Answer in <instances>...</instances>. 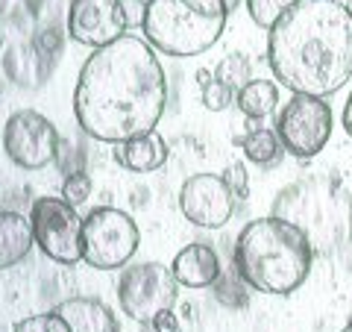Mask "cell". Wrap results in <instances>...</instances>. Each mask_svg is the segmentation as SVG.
<instances>
[{
  "label": "cell",
  "mask_w": 352,
  "mask_h": 332,
  "mask_svg": "<svg viewBox=\"0 0 352 332\" xmlns=\"http://www.w3.org/2000/svg\"><path fill=\"white\" fill-rule=\"evenodd\" d=\"M168 101L156 48L147 39L120 36L85 59L74 88V115L82 132L106 145L156 132Z\"/></svg>",
  "instance_id": "obj_1"
},
{
  "label": "cell",
  "mask_w": 352,
  "mask_h": 332,
  "mask_svg": "<svg viewBox=\"0 0 352 332\" xmlns=\"http://www.w3.org/2000/svg\"><path fill=\"white\" fill-rule=\"evenodd\" d=\"M267 36V62L294 94L329 97L352 76V15L340 0H296Z\"/></svg>",
  "instance_id": "obj_2"
},
{
  "label": "cell",
  "mask_w": 352,
  "mask_h": 332,
  "mask_svg": "<svg viewBox=\"0 0 352 332\" xmlns=\"http://www.w3.org/2000/svg\"><path fill=\"white\" fill-rule=\"evenodd\" d=\"M314 247L308 232L288 218H258L238 232L235 268L241 282L261 294H291L308 280Z\"/></svg>",
  "instance_id": "obj_3"
},
{
  "label": "cell",
  "mask_w": 352,
  "mask_h": 332,
  "mask_svg": "<svg viewBox=\"0 0 352 332\" xmlns=\"http://www.w3.org/2000/svg\"><path fill=\"white\" fill-rule=\"evenodd\" d=\"M226 0H147L144 39L168 56H200L226 30Z\"/></svg>",
  "instance_id": "obj_4"
},
{
  "label": "cell",
  "mask_w": 352,
  "mask_h": 332,
  "mask_svg": "<svg viewBox=\"0 0 352 332\" xmlns=\"http://www.w3.org/2000/svg\"><path fill=\"white\" fill-rule=\"evenodd\" d=\"M138 245L135 220L115 206H97L82 218V262L97 271L126 268Z\"/></svg>",
  "instance_id": "obj_5"
},
{
  "label": "cell",
  "mask_w": 352,
  "mask_h": 332,
  "mask_svg": "<svg viewBox=\"0 0 352 332\" xmlns=\"http://www.w3.org/2000/svg\"><path fill=\"white\" fill-rule=\"evenodd\" d=\"M176 297H179V282L173 276V268L162 262L126 264L118 280L120 309L138 324H153L162 312L176 306Z\"/></svg>",
  "instance_id": "obj_6"
},
{
  "label": "cell",
  "mask_w": 352,
  "mask_h": 332,
  "mask_svg": "<svg viewBox=\"0 0 352 332\" xmlns=\"http://www.w3.org/2000/svg\"><path fill=\"white\" fill-rule=\"evenodd\" d=\"M36 245L56 264L82 262V215L65 197H38L30 209Z\"/></svg>",
  "instance_id": "obj_7"
},
{
  "label": "cell",
  "mask_w": 352,
  "mask_h": 332,
  "mask_svg": "<svg viewBox=\"0 0 352 332\" xmlns=\"http://www.w3.org/2000/svg\"><path fill=\"white\" fill-rule=\"evenodd\" d=\"M276 136L291 156L296 159L317 156L326 147V141L332 138V109H329L326 97L294 94L291 103L279 115Z\"/></svg>",
  "instance_id": "obj_8"
},
{
  "label": "cell",
  "mask_w": 352,
  "mask_h": 332,
  "mask_svg": "<svg viewBox=\"0 0 352 332\" xmlns=\"http://www.w3.org/2000/svg\"><path fill=\"white\" fill-rule=\"evenodd\" d=\"M3 150L12 165L24 171H41L56 159L59 132L47 118L36 109H21L3 124Z\"/></svg>",
  "instance_id": "obj_9"
},
{
  "label": "cell",
  "mask_w": 352,
  "mask_h": 332,
  "mask_svg": "<svg viewBox=\"0 0 352 332\" xmlns=\"http://www.w3.org/2000/svg\"><path fill=\"white\" fill-rule=\"evenodd\" d=\"M179 212L203 229L223 227L235 212V197L226 188L223 176L194 174L179 191Z\"/></svg>",
  "instance_id": "obj_10"
},
{
  "label": "cell",
  "mask_w": 352,
  "mask_h": 332,
  "mask_svg": "<svg viewBox=\"0 0 352 332\" xmlns=\"http://www.w3.org/2000/svg\"><path fill=\"white\" fill-rule=\"evenodd\" d=\"M126 30L129 24L120 0H71L68 32L74 41L88 48H106L126 36Z\"/></svg>",
  "instance_id": "obj_11"
},
{
  "label": "cell",
  "mask_w": 352,
  "mask_h": 332,
  "mask_svg": "<svg viewBox=\"0 0 352 332\" xmlns=\"http://www.w3.org/2000/svg\"><path fill=\"white\" fill-rule=\"evenodd\" d=\"M173 276L182 289H208L220 280V259L208 245H188L176 253Z\"/></svg>",
  "instance_id": "obj_12"
},
{
  "label": "cell",
  "mask_w": 352,
  "mask_h": 332,
  "mask_svg": "<svg viewBox=\"0 0 352 332\" xmlns=\"http://www.w3.org/2000/svg\"><path fill=\"white\" fill-rule=\"evenodd\" d=\"M71 332H118V320L112 309L94 297H74L56 306Z\"/></svg>",
  "instance_id": "obj_13"
},
{
  "label": "cell",
  "mask_w": 352,
  "mask_h": 332,
  "mask_svg": "<svg viewBox=\"0 0 352 332\" xmlns=\"http://www.w3.org/2000/svg\"><path fill=\"white\" fill-rule=\"evenodd\" d=\"M115 159L124 165L126 171L150 174V171H159L162 165L168 162V145H164V138L156 136V132H147V136L115 145Z\"/></svg>",
  "instance_id": "obj_14"
},
{
  "label": "cell",
  "mask_w": 352,
  "mask_h": 332,
  "mask_svg": "<svg viewBox=\"0 0 352 332\" xmlns=\"http://www.w3.org/2000/svg\"><path fill=\"white\" fill-rule=\"evenodd\" d=\"M32 245H36V236H32L30 218L18 212H0V271L27 259Z\"/></svg>",
  "instance_id": "obj_15"
},
{
  "label": "cell",
  "mask_w": 352,
  "mask_h": 332,
  "mask_svg": "<svg viewBox=\"0 0 352 332\" xmlns=\"http://www.w3.org/2000/svg\"><path fill=\"white\" fill-rule=\"evenodd\" d=\"M235 101L247 118H264L279 106V88L270 80H250L235 92Z\"/></svg>",
  "instance_id": "obj_16"
},
{
  "label": "cell",
  "mask_w": 352,
  "mask_h": 332,
  "mask_svg": "<svg viewBox=\"0 0 352 332\" xmlns=\"http://www.w3.org/2000/svg\"><path fill=\"white\" fill-rule=\"evenodd\" d=\"M38 48H32V44H21V48H12L6 53V59H3V68L9 74V80H15L18 85H38L41 83V76H36V71H41V65H38ZM41 74H47V71H41Z\"/></svg>",
  "instance_id": "obj_17"
},
{
  "label": "cell",
  "mask_w": 352,
  "mask_h": 332,
  "mask_svg": "<svg viewBox=\"0 0 352 332\" xmlns=\"http://www.w3.org/2000/svg\"><path fill=\"white\" fill-rule=\"evenodd\" d=\"M238 145L244 147L247 159L256 165H273L282 153V141L273 129H256V132H250L247 138H241Z\"/></svg>",
  "instance_id": "obj_18"
},
{
  "label": "cell",
  "mask_w": 352,
  "mask_h": 332,
  "mask_svg": "<svg viewBox=\"0 0 352 332\" xmlns=\"http://www.w3.org/2000/svg\"><path fill=\"white\" fill-rule=\"evenodd\" d=\"M294 3L296 0H247V12H250V18H252V24L256 27L270 30Z\"/></svg>",
  "instance_id": "obj_19"
},
{
  "label": "cell",
  "mask_w": 352,
  "mask_h": 332,
  "mask_svg": "<svg viewBox=\"0 0 352 332\" xmlns=\"http://www.w3.org/2000/svg\"><path fill=\"white\" fill-rule=\"evenodd\" d=\"M247 71H250V62L241 56V53H232V56H226L223 62L217 65V80H223L226 85H232L238 92V88H244L250 83Z\"/></svg>",
  "instance_id": "obj_20"
},
{
  "label": "cell",
  "mask_w": 352,
  "mask_h": 332,
  "mask_svg": "<svg viewBox=\"0 0 352 332\" xmlns=\"http://www.w3.org/2000/svg\"><path fill=\"white\" fill-rule=\"evenodd\" d=\"M12 332H71V329L65 324V318L53 309L47 315H32V318L18 320Z\"/></svg>",
  "instance_id": "obj_21"
},
{
  "label": "cell",
  "mask_w": 352,
  "mask_h": 332,
  "mask_svg": "<svg viewBox=\"0 0 352 332\" xmlns=\"http://www.w3.org/2000/svg\"><path fill=\"white\" fill-rule=\"evenodd\" d=\"M235 101V88L226 85L223 80H212L203 85V106L212 112H223V109Z\"/></svg>",
  "instance_id": "obj_22"
},
{
  "label": "cell",
  "mask_w": 352,
  "mask_h": 332,
  "mask_svg": "<svg viewBox=\"0 0 352 332\" xmlns=\"http://www.w3.org/2000/svg\"><path fill=\"white\" fill-rule=\"evenodd\" d=\"M223 183H226L229 191H232L235 200H244V197L250 194V176H247L244 165H238V162L229 165V168L223 171Z\"/></svg>",
  "instance_id": "obj_23"
},
{
  "label": "cell",
  "mask_w": 352,
  "mask_h": 332,
  "mask_svg": "<svg viewBox=\"0 0 352 332\" xmlns=\"http://www.w3.org/2000/svg\"><path fill=\"white\" fill-rule=\"evenodd\" d=\"M88 194H91V180H88L85 174H71L68 180H65V188H62V197L74 206H80L88 200Z\"/></svg>",
  "instance_id": "obj_24"
},
{
  "label": "cell",
  "mask_w": 352,
  "mask_h": 332,
  "mask_svg": "<svg viewBox=\"0 0 352 332\" xmlns=\"http://www.w3.org/2000/svg\"><path fill=\"white\" fill-rule=\"evenodd\" d=\"M120 6H124V15H126L129 27H141V24H144L147 0H120Z\"/></svg>",
  "instance_id": "obj_25"
},
{
  "label": "cell",
  "mask_w": 352,
  "mask_h": 332,
  "mask_svg": "<svg viewBox=\"0 0 352 332\" xmlns=\"http://www.w3.org/2000/svg\"><path fill=\"white\" fill-rule=\"evenodd\" d=\"M153 329H156V332H176V329H179V324H176V318H173V309L162 312L156 320H153Z\"/></svg>",
  "instance_id": "obj_26"
},
{
  "label": "cell",
  "mask_w": 352,
  "mask_h": 332,
  "mask_svg": "<svg viewBox=\"0 0 352 332\" xmlns=\"http://www.w3.org/2000/svg\"><path fill=\"white\" fill-rule=\"evenodd\" d=\"M340 121H344V129L352 136V94L346 97V106H344V115H340Z\"/></svg>",
  "instance_id": "obj_27"
},
{
  "label": "cell",
  "mask_w": 352,
  "mask_h": 332,
  "mask_svg": "<svg viewBox=\"0 0 352 332\" xmlns=\"http://www.w3.org/2000/svg\"><path fill=\"white\" fill-rule=\"evenodd\" d=\"M226 3H229V9H232V6H238V3H241V0H226Z\"/></svg>",
  "instance_id": "obj_28"
},
{
  "label": "cell",
  "mask_w": 352,
  "mask_h": 332,
  "mask_svg": "<svg viewBox=\"0 0 352 332\" xmlns=\"http://www.w3.org/2000/svg\"><path fill=\"white\" fill-rule=\"evenodd\" d=\"M340 332H352V320H349V324H346L344 329H340Z\"/></svg>",
  "instance_id": "obj_29"
},
{
  "label": "cell",
  "mask_w": 352,
  "mask_h": 332,
  "mask_svg": "<svg viewBox=\"0 0 352 332\" xmlns=\"http://www.w3.org/2000/svg\"><path fill=\"white\" fill-rule=\"evenodd\" d=\"M346 9H349V15H352V0H346Z\"/></svg>",
  "instance_id": "obj_30"
}]
</instances>
